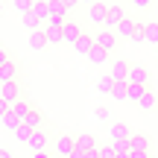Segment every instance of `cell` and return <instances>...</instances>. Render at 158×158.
Masks as SVG:
<instances>
[{"label":"cell","mask_w":158,"mask_h":158,"mask_svg":"<svg viewBox=\"0 0 158 158\" xmlns=\"http://www.w3.org/2000/svg\"><path fill=\"white\" fill-rule=\"evenodd\" d=\"M9 62V53H6V47H0V64H6Z\"/></svg>","instance_id":"cell-36"},{"label":"cell","mask_w":158,"mask_h":158,"mask_svg":"<svg viewBox=\"0 0 158 158\" xmlns=\"http://www.w3.org/2000/svg\"><path fill=\"white\" fill-rule=\"evenodd\" d=\"M18 76H21V68L12 59L6 64H0V82H18Z\"/></svg>","instance_id":"cell-9"},{"label":"cell","mask_w":158,"mask_h":158,"mask_svg":"<svg viewBox=\"0 0 158 158\" xmlns=\"http://www.w3.org/2000/svg\"><path fill=\"white\" fill-rule=\"evenodd\" d=\"M27 44H29V50H44V47H47L44 27H41V29H32V32H29V38H27Z\"/></svg>","instance_id":"cell-12"},{"label":"cell","mask_w":158,"mask_h":158,"mask_svg":"<svg viewBox=\"0 0 158 158\" xmlns=\"http://www.w3.org/2000/svg\"><path fill=\"white\" fill-rule=\"evenodd\" d=\"M21 18H23V23L29 27V32H32V29H41V27H44V23H41L38 18L32 15V12H27V15H21Z\"/></svg>","instance_id":"cell-30"},{"label":"cell","mask_w":158,"mask_h":158,"mask_svg":"<svg viewBox=\"0 0 158 158\" xmlns=\"http://www.w3.org/2000/svg\"><path fill=\"white\" fill-rule=\"evenodd\" d=\"M97 91H100V94H111V91H114V79H111V73L97 79Z\"/></svg>","instance_id":"cell-27"},{"label":"cell","mask_w":158,"mask_h":158,"mask_svg":"<svg viewBox=\"0 0 158 158\" xmlns=\"http://www.w3.org/2000/svg\"><path fill=\"white\" fill-rule=\"evenodd\" d=\"M9 111H12V114H15V117L21 120V123H23V120L29 117V111H32V102H29V100H23V97H21V100L9 102Z\"/></svg>","instance_id":"cell-4"},{"label":"cell","mask_w":158,"mask_h":158,"mask_svg":"<svg viewBox=\"0 0 158 158\" xmlns=\"http://www.w3.org/2000/svg\"><path fill=\"white\" fill-rule=\"evenodd\" d=\"M76 149H97V141H94V135H76Z\"/></svg>","instance_id":"cell-25"},{"label":"cell","mask_w":158,"mask_h":158,"mask_svg":"<svg viewBox=\"0 0 158 158\" xmlns=\"http://www.w3.org/2000/svg\"><path fill=\"white\" fill-rule=\"evenodd\" d=\"M76 3H82V6H88V9H91V6H94V3H100V0H76Z\"/></svg>","instance_id":"cell-38"},{"label":"cell","mask_w":158,"mask_h":158,"mask_svg":"<svg viewBox=\"0 0 158 158\" xmlns=\"http://www.w3.org/2000/svg\"><path fill=\"white\" fill-rule=\"evenodd\" d=\"M132 3H135V9H149L152 0H132Z\"/></svg>","instance_id":"cell-34"},{"label":"cell","mask_w":158,"mask_h":158,"mask_svg":"<svg viewBox=\"0 0 158 158\" xmlns=\"http://www.w3.org/2000/svg\"><path fill=\"white\" fill-rule=\"evenodd\" d=\"M97 158H117L114 143H108V147H97Z\"/></svg>","instance_id":"cell-31"},{"label":"cell","mask_w":158,"mask_h":158,"mask_svg":"<svg viewBox=\"0 0 158 158\" xmlns=\"http://www.w3.org/2000/svg\"><path fill=\"white\" fill-rule=\"evenodd\" d=\"M114 100H129V82L123 79H114V91H111Z\"/></svg>","instance_id":"cell-22"},{"label":"cell","mask_w":158,"mask_h":158,"mask_svg":"<svg viewBox=\"0 0 158 158\" xmlns=\"http://www.w3.org/2000/svg\"><path fill=\"white\" fill-rule=\"evenodd\" d=\"M44 35H47V44H64V38H62V27L44 23Z\"/></svg>","instance_id":"cell-19"},{"label":"cell","mask_w":158,"mask_h":158,"mask_svg":"<svg viewBox=\"0 0 158 158\" xmlns=\"http://www.w3.org/2000/svg\"><path fill=\"white\" fill-rule=\"evenodd\" d=\"M149 158H152V155H149Z\"/></svg>","instance_id":"cell-43"},{"label":"cell","mask_w":158,"mask_h":158,"mask_svg":"<svg viewBox=\"0 0 158 158\" xmlns=\"http://www.w3.org/2000/svg\"><path fill=\"white\" fill-rule=\"evenodd\" d=\"M94 114H97V120H108V117H111V114H108V108H106V106H100V108H97Z\"/></svg>","instance_id":"cell-33"},{"label":"cell","mask_w":158,"mask_h":158,"mask_svg":"<svg viewBox=\"0 0 158 158\" xmlns=\"http://www.w3.org/2000/svg\"><path fill=\"white\" fill-rule=\"evenodd\" d=\"M106 15H108V3H94L88 9L91 23H100V27H106Z\"/></svg>","instance_id":"cell-10"},{"label":"cell","mask_w":158,"mask_h":158,"mask_svg":"<svg viewBox=\"0 0 158 158\" xmlns=\"http://www.w3.org/2000/svg\"><path fill=\"white\" fill-rule=\"evenodd\" d=\"M149 70L141 68V64H129V76H126V82H138V85H149Z\"/></svg>","instance_id":"cell-5"},{"label":"cell","mask_w":158,"mask_h":158,"mask_svg":"<svg viewBox=\"0 0 158 158\" xmlns=\"http://www.w3.org/2000/svg\"><path fill=\"white\" fill-rule=\"evenodd\" d=\"M0 15H3V3H0Z\"/></svg>","instance_id":"cell-41"},{"label":"cell","mask_w":158,"mask_h":158,"mask_svg":"<svg viewBox=\"0 0 158 158\" xmlns=\"http://www.w3.org/2000/svg\"><path fill=\"white\" fill-rule=\"evenodd\" d=\"M79 35H82V27H79L76 21H68V23L62 27V38H64V44H76Z\"/></svg>","instance_id":"cell-8"},{"label":"cell","mask_w":158,"mask_h":158,"mask_svg":"<svg viewBox=\"0 0 158 158\" xmlns=\"http://www.w3.org/2000/svg\"><path fill=\"white\" fill-rule=\"evenodd\" d=\"M129 158H149V152H138V149H132Z\"/></svg>","instance_id":"cell-35"},{"label":"cell","mask_w":158,"mask_h":158,"mask_svg":"<svg viewBox=\"0 0 158 158\" xmlns=\"http://www.w3.org/2000/svg\"><path fill=\"white\" fill-rule=\"evenodd\" d=\"M108 56H111V53H106L102 50V47H91V53H88V59H91V64H106L108 62Z\"/></svg>","instance_id":"cell-20"},{"label":"cell","mask_w":158,"mask_h":158,"mask_svg":"<svg viewBox=\"0 0 158 158\" xmlns=\"http://www.w3.org/2000/svg\"><path fill=\"white\" fill-rule=\"evenodd\" d=\"M143 41L152 44V47H158V23L155 21H147V23H143Z\"/></svg>","instance_id":"cell-18"},{"label":"cell","mask_w":158,"mask_h":158,"mask_svg":"<svg viewBox=\"0 0 158 158\" xmlns=\"http://www.w3.org/2000/svg\"><path fill=\"white\" fill-rule=\"evenodd\" d=\"M126 18V12L120 9V6H108V15H106V29H114L120 21Z\"/></svg>","instance_id":"cell-14"},{"label":"cell","mask_w":158,"mask_h":158,"mask_svg":"<svg viewBox=\"0 0 158 158\" xmlns=\"http://www.w3.org/2000/svg\"><path fill=\"white\" fill-rule=\"evenodd\" d=\"M0 100H6V102L21 100V85L18 82H0Z\"/></svg>","instance_id":"cell-6"},{"label":"cell","mask_w":158,"mask_h":158,"mask_svg":"<svg viewBox=\"0 0 158 158\" xmlns=\"http://www.w3.org/2000/svg\"><path fill=\"white\" fill-rule=\"evenodd\" d=\"M108 135H111V143H123V141H129L132 138V132H129V126L126 123H111V129H108Z\"/></svg>","instance_id":"cell-7"},{"label":"cell","mask_w":158,"mask_h":158,"mask_svg":"<svg viewBox=\"0 0 158 158\" xmlns=\"http://www.w3.org/2000/svg\"><path fill=\"white\" fill-rule=\"evenodd\" d=\"M73 158H97V149H76Z\"/></svg>","instance_id":"cell-32"},{"label":"cell","mask_w":158,"mask_h":158,"mask_svg":"<svg viewBox=\"0 0 158 158\" xmlns=\"http://www.w3.org/2000/svg\"><path fill=\"white\" fill-rule=\"evenodd\" d=\"M91 47H94V38H91V32H82V35H79V41L73 44V50L79 53V56H88Z\"/></svg>","instance_id":"cell-17"},{"label":"cell","mask_w":158,"mask_h":158,"mask_svg":"<svg viewBox=\"0 0 158 158\" xmlns=\"http://www.w3.org/2000/svg\"><path fill=\"white\" fill-rule=\"evenodd\" d=\"M143 27V23H135V21H132V18H123V21H120L117 23V27H114V32H117V35H123V38H135V32H138V29H141Z\"/></svg>","instance_id":"cell-3"},{"label":"cell","mask_w":158,"mask_h":158,"mask_svg":"<svg viewBox=\"0 0 158 158\" xmlns=\"http://www.w3.org/2000/svg\"><path fill=\"white\" fill-rule=\"evenodd\" d=\"M94 44L102 47L106 53H114L117 50V32H114V29H102V32L94 35Z\"/></svg>","instance_id":"cell-2"},{"label":"cell","mask_w":158,"mask_h":158,"mask_svg":"<svg viewBox=\"0 0 158 158\" xmlns=\"http://www.w3.org/2000/svg\"><path fill=\"white\" fill-rule=\"evenodd\" d=\"M0 158H12V155H9V149H0Z\"/></svg>","instance_id":"cell-39"},{"label":"cell","mask_w":158,"mask_h":158,"mask_svg":"<svg viewBox=\"0 0 158 158\" xmlns=\"http://www.w3.org/2000/svg\"><path fill=\"white\" fill-rule=\"evenodd\" d=\"M155 53H158V47H155Z\"/></svg>","instance_id":"cell-42"},{"label":"cell","mask_w":158,"mask_h":158,"mask_svg":"<svg viewBox=\"0 0 158 158\" xmlns=\"http://www.w3.org/2000/svg\"><path fill=\"white\" fill-rule=\"evenodd\" d=\"M27 147L32 149V152H44V147H47V132H44V129H35Z\"/></svg>","instance_id":"cell-13"},{"label":"cell","mask_w":158,"mask_h":158,"mask_svg":"<svg viewBox=\"0 0 158 158\" xmlns=\"http://www.w3.org/2000/svg\"><path fill=\"white\" fill-rule=\"evenodd\" d=\"M6 111H9V102H6V100H0V117H3Z\"/></svg>","instance_id":"cell-37"},{"label":"cell","mask_w":158,"mask_h":158,"mask_svg":"<svg viewBox=\"0 0 158 158\" xmlns=\"http://www.w3.org/2000/svg\"><path fill=\"white\" fill-rule=\"evenodd\" d=\"M32 126H27V123H21V126H18V129L15 132H12V135H15L18 138V141H21V143H29V138H32Z\"/></svg>","instance_id":"cell-24"},{"label":"cell","mask_w":158,"mask_h":158,"mask_svg":"<svg viewBox=\"0 0 158 158\" xmlns=\"http://www.w3.org/2000/svg\"><path fill=\"white\" fill-rule=\"evenodd\" d=\"M32 15L38 18L41 23H47L50 21V3H47V0H35L32 3Z\"/></svg>","instance_id":"cell-16"},{"label":"cell","mask_w":158,"mask_h":158,"mask_svg":"<svg viewBox=\"0 0 158 158\" xmlns=\"http://www.w3.org/2000/svg\"><path fill=\"white\" fill-rule=\"evenodd\" d=\"M138 108H141V111H155V91H149V88H147V94L141 97Z\"/></svg>","instance_id":"cell-23"},{"label":"cell","mask_w":158,"mask_h":158,"mask_svg":"<svg viewBox=\"0 0 158 158\" xmlns=\"http://www.w3.org/2000/svg\"><path fill=\"white\" fill-rule=\"evenodd\" d=\"M32 3H35V0H12V6L18 9V15H27V12H32Z\"/></svg>","instance_id":"cell-29"},{"label":"cell","mask_w":158,"mask_h":158,"mask_svg":"<svg viewBox=\"0 0 158 158\" xmlns=\"http://www.w3.org/2000/svg\"><path fill=\"white\" fill-rule=\"evenodd\" d=\"M56 155H59V158H73V155H76V138L59 135V138H56Z\"/></svg>","instance_id":"cell-1"},{"label":"cell","mask_w":158,"mask_h":158,"mask_svg":"<svg viewBox=\"0 0 158 158\" xmlns=\"http://www.w3.org/2000/svg\"><path fill=\"white\" fill-rule=\"evenodd\" d=\"M23 123H27V126H32V129H44V114L32 108V111H29V117L23 120Z\"/></svg>","instance_id":"cell-26"},{"label":"cell","mask_w":158,"mask_h":158,"mask_svg":"<svg viewBox=\"0 0 158 158\" xmlns=\"http://www.w3.org/2000/svg\"><path fill=\"white\" fill-rule=\"evenodd\" d=\"M126 76H129V62L126 59H114L111 62V79H123L126 82Z\"/></svg>","instance_id":"cell-15"},{"label":"cell","mask_w":158,"mask_h":158,"mask_svg":"<svg viewBox=\"0 0 158 158\" xmlns=\"http://www.w3.org/2000/svg\"><path fill=\"white\" fill-rule=\"evenodd\" d=\"M129 147H132V149H138V152H149V155H152V141H149L147 135H141V132L129 138Z\"/></svg>","instance_id":"cell-11"},{"label":"cell","mask_w":158,"mask_h":158,"mask_svg":"<svg viewBox=\"0 0 158 158\" xmlns=\"http://www.w3.org/2000/svg\"><path fill=\"white\" fill-rule=\"evenodd\" d=\"M35 158H53V155H47V152H35Z\"/></svg>","instance_id":"cell-40"},{"label":"cell","mask_w":158,"mask_h":158,"mask_svg":"<svg viewBox=\"0 0 158 158\" xmlns=\"http://www.w3.org/2000/svg\"><path fill=\"white\" fill-rule=\"evenodd\" d=\"M149 85H138V82H129V100L126 102H141V97L147 94Z\"/></svg>","instance_id":"cell-21"},{"label":"cell","mask_w":158,"mask_h":158,"mask_svg":"<svg viewBox=\"0 0 158 158\" xmlns=\"http://www.w3.org/2000/svg\"><path fill=\"white\" fill-rule=\"evenodd\" d=\"M0 123H3V126H6V129H9V132H15L18 126H21V120H18V117H15V114H12V111H6L3 117H0Z\"/></svg>","instance_id":"cell-28"}]
</instances>
